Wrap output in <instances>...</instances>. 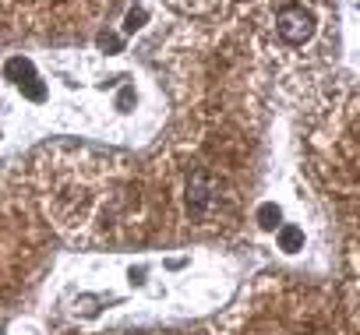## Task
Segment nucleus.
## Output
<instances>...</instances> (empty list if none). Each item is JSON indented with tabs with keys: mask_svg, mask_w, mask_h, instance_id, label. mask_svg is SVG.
Listing matches in <instances>:
<instances>
[{
	"mask_svg": "<svg viewBox=\"0 0 360 335\" xmlns=\"http://www.w3.org/2000/svg\"><path fill=\"white\" fill-rule=\"evenodd\" d=\"M276 32H279L290 46H300V43L311 39V32H314V15H311L307 8H300V4H290V8L279 11Z\"/></svg>",
	"mask_w": 360,
	"mask_h": 335,
	"instance_id": "f257e3e1",
	"label": "nucleus"
},
{
	"mask_svg": "<svg viewBox=\"0 0 360 335\" xmlns=\"http://www.w3.org/2000/svg\"><path fill=\"white\" fill-rule=\"evenodd\" d=\"M212 202H216V180L209 173H195L188 180V209H191V216H205L212 209Z\"/></svg>",
	"mask_w": 360,
	"mask_h": 335,
	"instance_id": "f03ea898",
	"label": "nucleus"
},
{
	"mask_svg": "<svg viewBox=\"0 0 360 335\" xmlns=\"http://www.w3.org/2000/svg\"><path fill=\"white\" fill-rule=\"evenodd\" d=\"M300 244H304V233L297 226H283L279 230V247L283 251H300Z\"/></svg>",
	"mask_w": 360,
	"mask_h": 335,
	"instance_id": "7ed1b4c3",
	"label": "nucleus"
},
{
	"mask_svg": "<svg viewBox=\"0 0 360 335\" xmlns=\"http://www.w3.org/2000/svg\"><path fill=\"white\" fill-rule=\"evenodd\" d=\"M258 219H262V226H265V230H276V223H279V209H276V205H262Z\"/></svg>",
	"mask_w": 360,
	"mask_h": 335,
	"instance_id": "20e7f679",
	"label": "nucleus"
},
{
	"mask_svg": "<svg viewBox=\"0 0 360 335\" xmlns=\"http://www.w3.org/2000/svg\"><path fill=\"white\" fill-rule=\"evenodd\" d=\"M25 67H29V64H25V60H11V67H8V71H11V74H25ZM29 81H32V78H29ZM29 81H25V85H29ZM29 92H32V96H36V99H39V96H43V92H36V88H32V85H29Z\"/></svg>",
	"mask_w": 360,
	"mask_h": 335,
	"instance_id": "39448f33",
	"label": "nucleus"
},
{
	"mask_svg": "<svg viewBox=\"0 0 360 335\" xmlns=\"http://www.w3.org/2000/svg\"><path fill=\"white\" fill-rule=\"evenodd\" d=\"M141 22H145V11H131L127 15V29H138Z\"/></svg>",
	"mask_w": 360,
	"mask_h": 335,
	"instance_id": "423d86ee",
	"label": "nucleus"
}]
</instances>
